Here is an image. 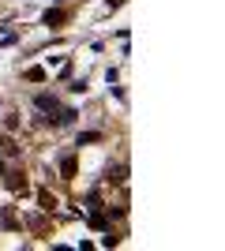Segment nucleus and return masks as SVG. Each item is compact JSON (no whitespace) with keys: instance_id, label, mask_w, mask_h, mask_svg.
Returning <instances> with one entry per match:
<instances>
[{"instance_id":"f257e3e1","label":"nucleus","mask_w":225,"mask_h":251,"mask_svg":"<svg viewBox=\"0 0 225 251\" xmlns=\"http://www.w3.org/2000/svg\"><path fill=\"white\" fill-rule=\"evenodd\" d=\"M34 105H38L42 113H60V101H56L53 94H38V98H34Z\"/></svg>"},{"instance_id":"f03ea898","label":"nucleus","mask_w":225,"mask_h":251,"mask_svg":"<svg viewBox=\"0 0 225 251\" xmlns=\"http://www.w3.org/2000/svg\"><path fill=\"white\" fill-rule=\"evenodd\" d=\"M105 180H109V184H124V165H109L105 169Z\"/></svg>"},{"instance_id":"7ed1b4c3","label":"nucleus","mask_w":225,"mask_h":251,"mask_svg":"<svg viewBox=\"0 0 225 251\" xmlns=\"http://www.w3.org/2000/svg\"><path fill=\"white\" fill-rule=\"evenodd\" d=\"M0 150H4L8 157H15V154H19V147H15V143H11L8 135H0Z\"/></svg>"},{"instance_id":"20e7f679","label":"nucleus","mask_w":225,"mask_h":251,"mask_svg":"<svg viewBox=\"0 0 225 251\" xmlns=\"http://www.w3.org/2000/svg\"><path fill=\"white\" fill-rule=\"evenodd\" d=\"M60 173H64V176H75V157H64V161H60Z\"/></svg>"},{"instance_id":"39448f33","label":"nucleus","mask_w":225,"mask_h":251,"mask_svg":"<svg viewBox=\"0 0 225 251\" xmlns=\"http://www.w3.org/2000/svg\"><path fill=\"white\" fill-rule=\"evenodd\" d=\"M60 19H64V11H49V15H45V26H56Z\"/></svg>"},{"instance_id":"423d86ee","label":"nucleus","mask_w":225,"mask_h":251,"mask_svg":"<svg viewBox=\"0 0 225 251\" xmlns=\"http://www.w3.org/2000/svg\"><path fill=\"white\" fill-rule=\"evenodd\" d=\"M15 191H26V180H19V173H11V180H8Z\"/></svg>"},{"instance_id":"0eeeda50","label":"nucleus","mask_w":225,"mask_h":251,"mask_svg":"<svg viewBox=\"0 0 225 251\" xmlns=\"http://www.w3.org/2000/svg\"><path fill=\"white\" fill-rule=\"evenodd\" d=\"M26 79H30V83H42L45 72H42V68H30V72H26Z\"/></svg>"},{"instance_id":"6e6552de","label":"nucleus","mask_w":225,"mask_h":251,"mask_svg":"<svg viewBox=\"0 0 225 251\" xmlns=\"http://www.w3.org/2000/svg\"><path fill=\"white\" fill-rule=\"evenodd\" d=\"M38 199H42V206H45V210H53V206H56V202H53V195H49V191H42Z\"/></svg>"},{"instance_id":"1a4fd4ad","label":"nucleus","mask_w":225,"mask_h":251,"mask_svg":"<svg viewBox=\"0 0 225 251\" xmlns=\"http://www.w3.org/2000/svg\"><path fill=\"white\" fill-rule=\"evenodd\" d=\"M0 173H4V161H0Z\"/></svg>"}]
</instances>
